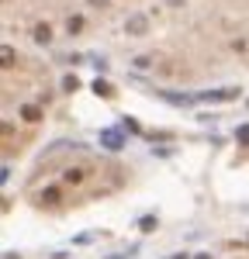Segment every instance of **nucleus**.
Listing matches in <instances>:
<instances>
[{
	"label": "nucleus",
	"mask_w": 249,
	"mask_h": 259,
	"mask_svg": "<svg viewBox=\"0 0 249 259\" xmlns=\"http://www.w3.org/2000/svg\"><path fill=\"white\" fill-rule=\"evenodd\" d=\"M3 66H14V49L10 45H3Z\"/></svg>",
	"instance_id": "16"
},
{
	"label": "nucleus",
	"mask_w": 249,
	"mask_h": 259,
	"mask_svg": "<svg viewBox=\"0 0 249 259\" xmlns=\"http://www.w3.org/2000/svg\"><path fill=\"white\" fill-rule=\"evenodd\" d=\"M21 118L35 125V121H42V107H38V104H24V107H21Z\"/></svg>",
	"instance_id": "3"
},
{
	"label": "nucleus",
	"mask_w": 249,
	"mask_h": 259,
	"mask_svg": "<svg viewBox=\"0 0 249 259\" xmlns=\"http://www.w3.org/2000/svg\"><path fill=\"white\" fill-rule=\"evenodd\" d=\"M239 90L236 86H222V90H208V93H197V100H236Z\"/></svg>",
	"instance_id": "2"
},
{
	"label": "nucleus",
	"mask_w": 249,
	"mask_h": 259,
	"mask_svg": "<svg viewBox=\"0 0 249 259\" xmlns=\"http://www.w3.org/2000/svg\"><path fill=\"white\" fill-rule=\"evenodd\" d=\"M173 73V63H160V76H169Z\"/></svg>",
	"instance_id": "17"
},
{
	"label": "nucleus",
	"mask_w": 249,
	"mask_h": 259,
	"mask_svg": "<svg viewBox=\"0 0 249 259\" xmlns=\"http://www.w3.org/2000/svg\"><path fill=\"white\" fill-rule=\"evenodd\" d=\"M149 31V17L146 14H128V21H125V35L128 38H142Z\"/></svg>",
	"instance_id": "1"
},
{
	"label": "nucleus",
	"mask_w": 249,
	"mask_h": 259,
	"mask_svg": "<svg viewBox=\"0 0 249 259\" xmlns=\"http://www.w3.org/2000/svg\"><path fill=\"white\" fill-rule=\"evenodd\" d=\"M93 93H97V97H114V86L104 83V80H93Z\"/></svg>",
	"instance_id": "7"
},
{
	"label": "nucleus",
	"mask_w": 249,
	"mask_h": 259,
	"mask_svg": "<svg viewBox=\"0 0 249 259\" xmlns=\"http://www.w3.org/2000/svg\"><path fill=\"white\" fill-rule=\"evenodd\" d=\"M100 142L107 149H121V131H100Z\"/></svg>",
	"instance_id": "6"
},
{
	"label": "nucleus",
	"mask_w": 249,
	"mask_h": 259,
	"mask_svg": "<svg viewBox=\"0 0 249 259\" xmlns=\"http://www.w3.org/2000/svg\"><path fill=\"white\" fill-rule=\"evenodd\" d=\"M139 228H142V232H156V218H153V214H146V218L139 221Z\"/></svg>",
	"instance_id": "12"
},
{
	"label": "nucleus",
	"mask_w": 249,
	"mask_h": 259,
	"mask_svg": "<svg viewBox=\"0 0 249 259\" xmlns=\"http://www.w3.org/2000/svg\"><path fill=\"white\" fill-rule=\"evenodd\" d=\"M63 180H66V183H83V180H86V170H80V166H70V170L63 173Z\"/></svg>",
	"instance_id": "4"
},
{
	"label": "nucleus",
	"mask_w": 249,
	"mask_h": 259,
	"mask_svg": "<svg viewBox=\"0 0 249 259\" xmlns=\"http://www.w3.org/2000/svg\"><path fill=\"white\" fill-rule=\"evenodd\" d=\"M35 42H38V45H49V42H52V28H49V24H35Z\"/></svg>",
	"instance_id": "5"
},
{
	"label": "nucleus",
	"mask_w": 249,
	"mask_h": 259,
	"mask_svg": "<svg viewBox=\"0 0 249 259\" xmlns=\"http://www.w3.org/2000/svg\"><path fill=\"white\" fill-rule=\"evenodd\" d=\"M125 131H132V135H139V121H135V118H125Z\"/></svg>",
	"instance_id": "14"
},
{
	"label": "nucleus",
	"mask_w": 249,
	"mask_h": 259,
	"mask_svg": "<svg viewBox=\"0 0 249 259\" xmlns=\"http://www.w3.org/2000/svg\"><path fill=\"white\" fill-rule=\"evenodd\" d=\"M63 90H66V93L80 90V80H77V76H66V80H63Z\"/></svg>",
	"instance_id": "11"
},
{
	"label": "nucleus",
	"mask_w": 249,
	"mask_h": 259,
	"mask_svg": "<svg viewBox=\"0 0 249 259\" xmlns=\"http://www.w3.org/2000/svg\"><path fill=\"white\" fill-rule=\"evenodd\" d=\"M66 31H70V35H77V31H83V17H80V14H73V17L66 21Z\"/></svg>",
	"instance_id": "8"
},
{
	"label": "nucleus",
	"mask_w": 249,
	"mask_h": 259,
	"mask_svg": "<svg viewBox=\"0 0 249 259\" xmlns=\"http://www.w3.org/2000/svg\"><path fill=\"white\" fill-rule=\"evenodd\" d=\"M132 66H135V69H149V66H153V56H135Z\"/></svg>",
	"instance_id": "10"
},
{
	"label": "nucleus",
	"mask_w": 249,
	"mask_h": 259,
	"mask_svg": "<svg viewBox=\"0 0 249 259\" xmlns=\"http://www.w3.org/2000/svg\"><path fill=\"white\" fill-rule=\"evenodd\" d=\"M236 138H239V142H243V145H249V125H243V128L236 131Z\"/></svg>",
	"instance_id": "15"
},
{
	"label": "nucleus",
	"mask_w": 249,
	"mask_h": 259,
	"mask_svg": "<svg viewBox=\"0 0 249 259\" xmlns=\"http://www.w3.org/2000/svg\"><path fill=\"white\" fill-rule=\"evenodd\" d=\"M56 200H59V190L56 187H45L42 190V204H56Z\"/></svg>",
	"instance_id": "9"
},
{
	"label": "nucleus",
	"mask_w": 249,
	"mask_h": 259,
	"mask_svg": "<svg viewBox=\"0 0 249 259\" xmlns=\"http://www.w3.org/2000/svg\"><path fill=\"white\" fill-rule=\"evenodd\" d=\"M163 97L169 104H190V100H194V97H180V93H163Z\"/></svg>",
	"instance_id": "13"
}]
</instances>
